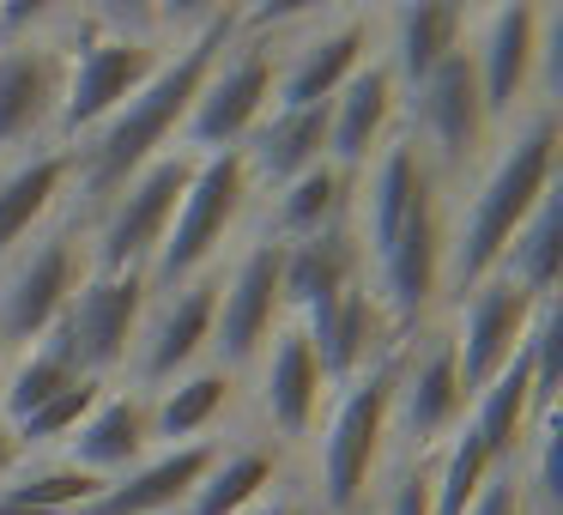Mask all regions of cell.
Listing matches in <instances>:
<instances>
[{
  "mask_svg": "<svg viewBox=\"0 0 563 515\" xmlns=\"http://www.w3.org/2000/svg\"><path fill=\"white\" fill-rule=\"evenodd\" d=\"M352 280H364V261H357L352 231H328L309 237V243H285V267H279V297L285 316H309L316 304H328L333 292H345Z\"/></svg>",
  "mask_w": 563,
  "mask_h": 515,
  "instance_id": "obj_28",
  "label": "cell"
},
{
  "mask_svg": "<svg viewBox=\"0 0 563 515\" xmlns=\"http://www.w3.org/2000/svg\"><path fill=\"white\" fill-rule=\"evenodd\" d=\"M236 31H243V13H231V7L200 13V25L176 37V50L164 55L158 74H152L98 134H86L74 146V164H79L74 188L91 200V207H103L134 171H146L158 152L176 146V134H183V122H188V110H195L200 86H207L212 62L231 50Z\"/></svg>",
  "mask_w": 563,
  "mask_h": 515,
  "instance_id": "obj_1",
  "label": "cell"
},
{
  "mask_svg": "<svg viewBox=\"0 0 563 515\" xmlns=\"http://www.w3.org/2000/svg\"><path fill=\"white\" fill-rule=\"evenodd\" d=\"M255 394L267 425L279 430L285 442H303L309 430L321 425V406H328V376L316 364V346L297 321H285L279 333L267 340V352L255 358Z\"/></svg>",
  "mask_w": 563,
  "mask_h": 515,
  "instance_id": "obj_18",
  "label": "cell"
},
{
  "mask_svg": "<svg viewBox=\"0 0 563 515\" xmlns=\"http://www.w3.org/2000/svg\"><path fill=\"white\" fill-rule=\"evenodd\" d=\"M382 515H430V461H406L394 473L388 497H382Z\"/></svg>",
  "mask_w": 563,
  "mask_h": 515,
  "instance_id": "obj_37",
  "label": "cell"
},
{
  "mask_svg": "<svg viewBox=\"0 0 563 515\" xmlns=\"http://www.w3.org/2000/svg\"><path fill=\"white\" fill-rule=\"evenodd\" d=\"M497 280H509L515 292H527L533 304H551V297H558V280H563V195L558 188H551V195L527 212L521 231L509 237V249H503V261H497Z\"/></svg>",
  "mask_w": 563,
  "mask_h": 515,
  "instance_id": "obj_30",
  "label": "cell"
},
{
  "mask_svg": "<svg viewBox=\"0 0 563 515\" xmlns=\"http://www.w3.org/2000/svg\"><path fill=\"white\" fill-rule=\"evenodd\" d=\"M74 146H43L31 158H13V171L0 176V261L25 249L37 231H49L55 207L74 188Z\"/></svg>",
  "mask_w": 563,
  "mask_h": 515,
  "instance_id": "obj_23",
  "label": "cell"
},
{
  "mask_svg": "<svg viewBox=\"0 0 563 515\" xmlns=\"http://www.w3.org/2000/svg\"><path fill=\"white\" fill-rule=\"evenodd\" d=\"M25 461V449H19V437H13V425H7V418H0V485H7V479H13V467Z\"/></svg>",
  "mask_w": 563,
  "mask_h": 515,
  "instance_id": "obj_39",
  "label": "cell"
},
{
  "mask_svg": "<svg viewBox=\"0 0 563 515\" xmlns=\"http://www.w3.org/2000/svg\"><path fill=\"white\" fill-rule=\"evenodd\" d=\"M345 212H352V176L333 171V164L321 158L316 171H303L285 188H273L267 237H279V243H309V237L345 231Z\"/></svg>",
  "mask_w": 563,
  "mask_h": 515,
  "instance_id": "obj_29",
  "label": "cell"
},
{
  "mask_svg": "<svg viewBox=\"0 0 563 515\" xmlns=\"http://www.w3.org/2000/svg\"><path fill=\"white\" fill-rule=\"evenodd\" d=\"M521 358H527V382H533V406L551 413V406H558V382H563V309H558V297L533 309Z\"/></svg>",
  "mask_w": 563,
  "mask_h": 515,
  "instance_id": "obj_36",
  "label": "cell"
},
{
  "mask_svg": "<svg viewBox=\"0 0 563 515\" xmlns=\"http://www.w3.org/2000/svg\"><path fill=\"white\" fill-rule=\"evenodd\" d=\"M558 110H521L509 134L497 140V158L485 164L478 188L466 195L461 224L449 237V280L478 285L497 273L509 237L527 224V212L558 188Z\"/></svg>",
  "mask_w": 563,
  "mask_h": 515,
  "instance_id": "obj_2",
  "label": "cell"
},
{
  "mask_svg": "<svg viewBox=\"0 0 563 515\" xmlns=\"http://www.w3.org/2000/svg\"><path fill=\"white\" fill-rule=\"evenodd\" d=\"M212 316H219V273H200V280L152 297L134 333V358H128V388L158 394L164 382L188 376L195 364H212Z\"/></svg>",
  "mask_w": 563,
  "mask_h": 515,
  "instance_id": "obj_12",
  "label": "cell"
},
{
  "mask_svg": "<svg viewBox=\"0 0 563 515\" xmlns=\"http://www.w3.org/2000/svg\"><path fill=\"white\" fill-rule=\"evenodd\" d=\"M249 195H255V183H249L243 152H212V158H200L188 188H183V207H176L170 231H164L158 255L146 267L152 292H176V285L200 280L212 267V255L224 249V237L236 231Z\"/></svg>",
  "mask_w": 563,
  "mask_h": 515,
  "instance_id": "obj_6",
  "label": "cell"
},
{
  "mask_svg": "<svg viewBox=\"0 0 563 515\" xmlns=\"http://www.w3.org/2000/svg\"><path fill=\"white\" fill-rule=\"evenodd\" d=\"M98 491H103V479L79 473L74 461H31L25 454V461L13 467V479L0 485V497L31 509V515H79Z\"/></svg>",
  "mask_w": 563,
  "mask_h": 515,
  "instance_id": "obj_34",
  "label": "cell"
},
{
  "mask_svg": "<svg viewBox=\"0 0 563 515\" xmlns=\"http://www.w3.org/2000/svg\"><path fill=\"white\" fill-rule=\"evenodd\" d=\"M466 418V388L461 364H454L449 328H412V340H400V376H394V430L406 437L412 461H424L442 437Z\"/></svg>",
  "mask_w": 563,
  "mask_h": 515,
  "instance_id": "obj_14",
  "label": "cell"
},
{
  "mask_svg": "<svg viewBox=\"0 0 563 515\" xmlns=\"http://www.w3.org/2000/svg\"><path fill=\"white\" fill-rule=\"evenodd\" d=\"M103 388H110V382H91V376H79L74 388H62L55 401H43L31 418H19V425H13L19 449H25V454H31V449H62V442L74 437L79 425H86V413H91V406L103 401Z\"/></svg>",
  "mask_w": 563,
  "mask_h": 515,
  "instance_id": "obj_35",
  "label": "cell"
},
{
  "mask_svg": "<svg viewBox=\"0 0 563 515\" xmlns=\"http://www.w3.org/2000/svg\"><path fill=\"white\" fill-rule=\"evenodd\" d=\"M466 515H527V497H521V467H509V473H497L485 491H478V503Z\"/></svg>",
  "mask_w": 563,
  "mask_h": 515,
  "instance_id": "obj_38",
  "label": "cell"
},
{
  "mask_svg": "<svg viewBox=\"0 0 563 515\" xmlns=\"http://www.w3.org/2000/svg\"><path fill=\"white\" fill-rule=\"evenodd\" d=\"M533 309H539L533 297L515 292L509 280H497V273H490V280H478V285H466L461 309H454V321H449V340H454V364H461L466 401H473V394L485 388V382L497 376L515 352H521L527 328H533Z\"/></svg>",
  "mask_w": 563,
  "mask_h": 515,
  "instance_id": "obj_17",
  "label": "cell"
},
{
  "mask_svg": "<svg viewBox=\"0 0 563 515\" xmlns=\"http://www.w3.org/2000/svg\"><path fill=\"white\" fill-rule=\"evenodd\" d=\"M91 273V237L74 224L37 231L25 249L0 261V352H25L49 340L55 321L67 316L74 292Z\"/></svg>",
  "mask_w": 563,
  "mask_h": 515,
  "instance_id": "obj_5",
  "label": "cell"
},
{
  "mask_svg": "<svg viewBox=\"0 0 563 515\" xmlns=\"http://www.w3.org/2000/svg\"><path fill=\"white\" fill-rule=\"evenodd\" d=\"M255 515H303V509H297V503L291 497H267V503H261V509Z\"/></svg>",
  "mask_w": 563,
  "mask_h": 515,
  "instance_id": "obj_40",
  "label": "cell"
},
{
  "mask_svg": "<svg viewBox=\"0 0 563 515\" xmlns=\"http://www.w3.org/2000/svg\"><path fill=\"white\" fill-rule=\"evenodd\" d=\"M394 116H400V79L382 62V50L345 79V91L328 103V164L357 176L376 158L382 140H394Z\"/></svg>",
  "mask_w": 563,
  "mask_h": 515,
  "instance_id": "obj_19",
  "label": "cell"
},
{
  "mask_svg": "<svg viewBox=\"0 0 563 515\" xmlns=\"http://www.w3.org/2000/svg\"><path fill=\"white\" fill-rule=\"evenodd\" d=\"M394 376H400V340L382 358H369L352 382L328 394L316 442V503L321 515H357L364 491L382 467V449L394 437Z\"/></svg>",
  "mask_w": 563,
  "mask_h": 515,
  "instance_id": "obj_3",
  "label": "cell"
},
{
  "mask_svg": "<svg viewBox=\"0 0 563 515\" xmlns=\"http://www.w3.org/2000/svg\"><path fill=\"white\" fill-rule=\"evenodd\" d=\"M279 267H285V243L279 237H249L243 255L224 267L219 280V316H212V364L243 376L255 370V358L267 352V340L285 328V297H279Z\"/></svg>",
  "mask_w": 563,
  "mask_h": 515,
  "instance_id": "obj_10",
  "label": "cell"
},
{
  "mask_svg": "<svg viewBox=\"0 0 563 515\" xmlns=\"http://www.w3.org/2000/svg\"><path fill=\"white\" fill-rule=\"evenodd\" d=\"M273 74H279V50L267 37H249L236 31L231 50L212 62L207 86H200L195 110H188L176 146L195 152V158H212V152H243V140L267 122L273 110Z\"/></svg>",
  "mask_w": 563,
  "mask_h": 515,
  "instance_id": "obj_8",
  "label": "cell"
},
{
  "mask_svg": "<svg viewBox=\"0 0 563 515\" xmlns=\"http://www.w3.org/2000/svg\"><path fill=\"white\" fill-rule=\"evenodd\" d=\"M279 485V449L267 442H243V449H224L212 461V473L195 485V497L183 503V515H243L261 509Z\"/></svg>",
  "mask_w": 563,
  "mask_h": 515,
  "instance_id": "obj_31",
  "label": "cell"
},
{
  "mask_svg": "<svg viewBox=\"0 0 563 515\" xmlns=\"http://www.w3.org/2000/svg\"><path fill=\"white\" fill-rule=\"evenodd\" d=\"M195 152L170 146L134 171L110 200L98 207V231H91V267L98 273H146L158 255L164 231H170L176 207H183V188L195 176Z\"/></svg>",
  "mask_w": 563,
  "mask_h": 515,
  "instance_id": "obj_7",
  "label": "cell"
},
{
  "mask_svg": "<svg viewBox=\"0 0 563 515\" xmlns=\"http://www.w3.org/2000/svg\"><path fill=\"white\" fill-rule=\"evenodd\" d=\"M183 37V31H176ZM176 37L158 19H91L79 25V37L67 43V91H62V128L55 140L79 146L86 134H98L140 86L164 67V55L176 50Z\"/></svg>",
  "mask_w": 563,
  "mask_h": 515,
  "instance_id": "obj_4",
  "label": "cell"
},
{
  "mask_svg": "<svg viewBox=\"0 0 563 515\" xmlns=\"http://www.w3.org/2000/svg\"><path fill=\"white\" fill-rule=\"evenodd\" d=\"M466 430H473L478 442L490 449V461L497 467H521V449L527 437H533L539 425V406H533V382H527V358L515 352L509 364L497 370V376L485 382V388L466 401Z\"/></svg>",
  "mask_w": 563,
  "mask_h": 515,
  "instance_id": "obj_27",
  "label": "cell"
},
{
  "mask_svg": "<svg viewBox=\"0 0 563 515\" xmlns=\"http://www.w3.org/2000/svg\"><path fill=\"white\" fill-rule=\"evenodd\" d=\"M328 158V103L321 110H267V122L243 140V164L255 188H285L291 176Z\"/></svg>",
  "mask_w": 563,
  "mask_h": 515,
  "instance_id": "obj_26",
  "label": "cell"
},
{
  "mask_svg": "<svg viewBox=\"0 0 563 515\" xmlns=\"http://www.w3.org/2000/svg\"><path fill=\"white\" fill-rule=\"evenodd\" d=\"M236 376L219 364H195L188 376L164 382L158 394H146L152 413V449H183V442H207L212 425L231 413Z\"/></svg>",
  "mask_w": 563,
  "mask_h": 515,
  "instance_id": "obj_25",
  "label": "cell"
},
{
  "mask_svg": "<svg viewBox=\"0 0 563 515\" xmlns=\"http://www.w3.org/2000/svg\"><path fill=\"white\" fill-rule=\"evenodd\" d=\"M219 454H224L219 437L183 442V449H152L134 473L110 479L79 515H170V509L183 515V503L195 497V485L212 473Z\"/></svg>",
  "mask_w": 563,
  "mask_h": 515,
  "instance_id": "obj_20",
  "label": "cell"
},
{
  "mask_svg": "<svg viewBox=\"0 0 563 515\" xmlns=\"http://www.w3.org/2000/svg\"><path fill=\"white\" fill-rule=\"evenodd\" d=\"M146 454H152V413H146V394L134 388H103V401L86 413V425L62 442V461H74L79 473L103 479V485L134 473Z\"/></svg>",
  "mask_w": 563,
  "mask_h": 515,
  "instance_id": "obj_22",
  "label": "cell"
},
{
  "mask_svg": "<svg viewBox=\"0 0 563 515\" xmlns=\"http://www.w3.org/2000/svg\"><path fill=\"white\" fill-rule=\"evenodd\" d=\"M497 473H509V467H497L473 430L454 425L449 437L437 442V461H430V515H466L478 503V491Z\"/></svg>",
  "mask_w": 563,
  "mask_h": 515,
  "instance_id": "obj_32",
  "label": "cell"
},
{
  "mask_svg": "<svg viewBox=\"0 0 563 515\" xmlns=\"http://www.w3.org/2000/svg\"><path fill=\"white\" fill-rule=\"evenodd\" d=\"M146 304H152L146 273H98V267L86 273V285L74 292L67 316L55 321V340L74 358L79 376L110 382L115 370H128L134 333H140V321H146Z\"/></svg>",
  "mask_w": 563,
  "mask_h": 515,
  "instance_id": "obj_11",
  "label": "cell"
},
{
  "mask_svg": "<svg viewBox=\"0 0 563 515\" xmlns=\"http://www.w3.org/2000/svg\"><path fill=\"white\" fill-rule=\"evenodd\" d=\"M74 382H79L74 358H67L62 340L49 333V340L13 352V370H7V382H0V418H7V425H19V418H31L43 401H55V394L74 388Z\"/></svg>",
  "mask_w": 563,
  "mask_h": 515,
  "instance_id": "obj_33",
  "label": "cell"
},
{
  "mask_svg": "<svg viewBox=\"0 0 563 515\" xmlns=\"http://www.w3.org/2000/svg\"><path fill=\"white\" fill-rule=\"evenodd\" d=\"M539 13L527 0H503L466 19V62H473L478 98L490 128H509L521 110H533V62H539Z\"/></svg>",
  "mask_w": 563,
  "mask_h": 515,
  "instance_id": "obj_13",
  "label": "cell"
},
{
  "mask_svg": "<svg viewBox=\"0 0 563 515\" xmlns=\"http://www.w3.org/2000/svg\"><path fill=\"white\" fill-rule=\"evenodd\" d=\"M62 91H67V37H55L49 19L25 37L0 43V158H31L43 146H62Z\"/></svg>",
  "mask_w": 563,
  "mask_h": 515,
  "instance_id": "obj_9",
  "label": "cell"
},
{
  "mask_svg": "<svg viewBox=\"0 0 563 515\" xmlns=\"http://www.w3.org/2000/svg\"><path fill=\"white\" fill-rule=\"evenodd\" d=\"M466 7H449V0H412V7H394L382 25H388V43H382V62L394 67L400 91H412L430 67H442L454 50H466Z\"/></svg>",
  "mask_w": 563,
  "mask_h": 515,
  "instance_id": "obj_24",
  "label": "cell"
},
{
  "mask_svg": "<svg viewBox=\"0 0 563 515\" xmlns=\"http://www.w3.org/2000/svg\"><path fill=\"white\" fill-rule=\"evenodd\" d=\"M297 328L309 333V346H316V364H321V376H328V388L352 382L369 358H382L394 346L388 321H382V309H376V297H369L364 280H352L345 292H333L328 304H316L309 316H297Z\"/></svg>",
  "mask_w": 563,
  "mask_h": 515,
  "instance_id": "obj_21",
  "label": "cell"
},
{
  "mask_svg": "<svg viewBox=\"0 0 563 515\" xmlns=\"http://www.w3.org/2000/svg\"><path fill=\"white\" fill-rule=\"evenodd\" d=\"M376 43V19L340 13V19H309V31L285 50L279 74H273V110H321L345 91V79L369 62Z\"/></svg>",
  "mask_w": 563,
  "mask_h": 515,
  "instance_id": "obj_16",
  "label": "cell"
},
{
  "mask_svg": "<svg viewBox=\"0 0 563 515\" xmlns=\"http://www.w3.org/2000/svg\"><path fill=\"white\" fill-rule=\"evenodd\" d=\"M0 515H31V509H19V503H7V497H0Z\"/></svg>",
  "mask_w": 563,
  "mask_h": 515,
  "instance_id": "obj_41",
  "label": "cell"
},
{
  "mask_svg": "<svg viewBox=\"0 0 563 515\" xmlns=\"http://www.w3.org/2000/svg\"><path fill=\"white\" fill-rule=\"evenodd\" d=\"M406 110H412L406 140L424 152L437 176L461 171L490 134V116H485V98H478V79H473L466 50H454L442 67H430V74L406 91Z\"/></svg>",
  "mask_w": 563,
  "mask_h": 515,
  "instance_id": "obj_15",
  "label": "cell"
}]
</instances>
